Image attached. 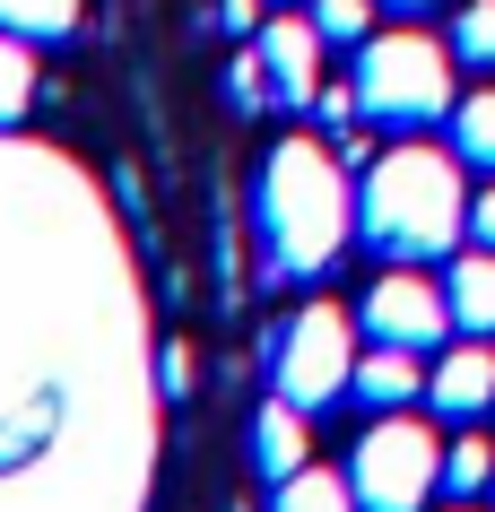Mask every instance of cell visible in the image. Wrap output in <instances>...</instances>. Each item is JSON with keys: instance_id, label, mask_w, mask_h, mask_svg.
Returning a JSON list of instances; mask_svg holds the SVG:
<instances>
[{"instance_id": "1", "label": "cell", "mask_w": 495, "mask_h": 512, "mask_svg": "<svg viewBox=\"0 0 495 512\" xmlns=\"http://www.w3.org/2000/svg\"><path fill=\"white\" fill-rule=\"evenodd\" d=\"M252 217H261V252H270L278 278H322L348 252V226H357L348 157L322 148V139H278L270 157H261Z\"/></svg>"}, {"instance_id": "2", "label": "cell", "mask_w": 495, "mask_h": 512, "mask_svg": "<svg viewBox=\"0 0 495 512\" xmlns=\"http://www.w3.org/2000/svg\"><path fill=\"white\" fill-rule=\"evenodd\" d=\"M357 235L383 252V261H435V252H461L469 235V191H461V157L452 148H426V139H400L365 165L357 183Z\"/></svg>"}, {"instance_id": "3", "label": "cell", "mask_w": 495, "mask_h": 512, "mask_svg": "<svg viewBox=\"0 0 495 512\" xmlns=\"http://www.w3.org/2000/svg\"><path fill=\"white\" fill-rule=\"evenodd\" d=\"M452 44L417 27L365 35L357 44V113L383 122V131H426V122H452Z\"/></svg>"}, {"instance_id": "4", "label": "cell", "mask_w": 495, "mask_h": 512, "mask_svg": "<svg viewBox=\"0 0 495 512\" xmlns=\"http://www.w3.org/2000/svg\"><path fill=\"white\" fill-rule=\"evenodd\" d=\"M435 486H443L435 426L409 417V408H383L357 434V452H348V495H357V512H426Z\"/></svg>"}, {"instance_id": "5", "label": "cell", "mask_w": 495, "mask_h": 512, "mask_svg": "<svg viewBox=\"0 0 495 512\" xmlns=\"http://www.w3.org/2000/svg\"><path fill=\"white\" fill-rule=\"evenodd\" d=\"M357 313H339V304H304V313H287V330H278L270 348V391L278 400H296L304 417L330 400H348V382H357Z\"/></svg>"}, {"instance_id": "6", "label": "cell", "mask_w": 495, "mask_h": 512, "mask_svg": "<svg viewBox=\"0 0 495 512\" xmlns=\"http://www.w3.org/2000/svg\"><path fill=\"white\" fill-rule=\"evenodd\" d=\"M357 322H365V339H383V348H443L452 339V296H443V278H426L417 261H391L374 287H365V304H357Z\"/></svg>"}, {"instance_id": "7", "label": "cell", "mask_w": 495, "mask_h": 512, "mask_svg": "<svg viewBox=\"0 0 495 512\" xmlns=\"http://www.w3.org/2000/svg\"><path fill=\"white\" fill-rule=\"evenodd\" d=\"M426 408L435 417H452V426H478L495 408V339H452V348L435 356V374H426Z\"/></svg>"}, {"instance_id": "8", "label": "cell", "mask_w": 495, "mask_h": 512, "mask_svg": "<svg viewBox=\"0 0 495 512\" xmlns=\"http://www.w3.org/2000/svg\"><path fill=\"white\" fill-rule=\"evenodd\" d=\"M252 53H261V70H270L278 105H313V96H322V53H330V44H322L313 18H261Z\"/></svg>"}, {"instance_id": "9", "label": "cell", "mask_w": 495, "mask_h": 512, "mask_svg": "<svg viewBox=\"0 0 495 512\" xmlns=\"http://www.w3.org/2000/svg\"><path fill=\"white\" fill-rule=\"evenodd\" d=\"M348 400H365L374 417L383 408H409V400H426V365H417V348H374L357 356V382H348Z\"/></svg>"}, {"instance_id": "10", "label": "cell", "mask_w": 495, "mask_h": 512, "mask_svg": "<svg viewBox=\"0 0 495 512\" xmlns=\"http://www.w3.org/2000/svg\"><path fill=\"white\" fill-rule=\"evenodd\" d=\"M252 469L270 486H287L296 469H313V443H304V408L296 400H270L261 417H252Z\"/></svg>"}, {"instance_id": "11", "label": "cell", "mask_w": 495, "mask_h": 512, "mask_svg": "<svg viewBox=\"0 0 495 512\" xmlns=\"http://www.w3.org/2000/svg\"><path fill=\"white\" fill-rule=\"evenodd\" d=\"M443 296H452V322H461L469 339H495V243H469V252H452Z\"/></svg>"}, {"instance_id": "12", "label": "cell", "mask_w": 495, "mask_h": 512, "mask_svg": "<svg viewBox=\"0 0 495 512\" xmlns=\"http://www.w3.org/2000/svg\"><path fill=\"white\" fill-rule=\"evenodd\" d=\"M79 9L87 0H0V27L27 35V44H70L79 35Z\"/></svg>"}, {"instance_id": "13", "label": "cell", "mask_w": 495, "mask_h": 512, "mask_svg": "<svg viewBox=\"0 0 495 512\" xmlns=\"http://www.w3.org/2000/svg\"><path fill=\"white\" fill-rule=\"evenodd\" d=\"M452 157L478 165V174H495V87H478V96L452 105Z\"/></svg>"}, {"instance_id": "14", "label": "cell", "mask_w": 495, "mask_h": 512, "mask_svg": "<svg viewBox=\"0 0 495 512\" xmlns=\"http://www.w3.org/2000/svg\"><path fill=\"white\" fill-rule=\"evenodd\" d=\"M443 486H452V495H487L495 486V443L487 434H452V443H443Z\"/></svg>"}, {"instance_id": "15", "label": "cell", "mask_w": 495, "mask_h": 512, "mask_svg": "<svg viewBox=\"0 0 495 512\" xmlns=\"http://www.w3.org/2000/svg\"><path fill=\"white\" fill-rule=\"evenodd\" d=\"M443 44H452V61H469V70H495V0H461Z\"/></svg>"}, {"instance_id": "16", "label": "cell", "mask_w": 495, "mask_h": 512, "mask_svg": "<svg viewBox=\"0 0 495 512\" xmlns=\"http://www.w3.org/2000/svg\"><path fill=\"white\" fill-rule=\"evenodd\" d=\"M270 512H357V495H348V478H330V469H296V478L278 486Z\"/></svg>"}, {"instance_id": "17", "label": "cell", "mask_w": 495, "mask_h": 512, "mask_svg": "<svg viewBox=\"0 0 495 512\" xmlns=\"http://www.w3.org/2000/svg\"><path fill=\"white\" fill-rule=\"evenodd\" d=\"M27 96H35V61H27V35H9L0 27V131L27 113Z\"/></svg>"}, {"instance_id": "18", "label": "cell", "mask_w": 495, "mask_h": 512, "mask_svg": "<svg viewBox=\"0 0 495 512\" xmlns=\"http://www.w3.org/2000/svg\"><path fill=\"white\" fill-rule=\"evenodd\" d=\"M304 18L322 27V44H365L374 35V0H304Z\"/></svg>"}, {"instance_id": "19", "label": "cell", "mask_w": 495, "mask_h": 512, "mask_svg": "<svg viewBox=\"0 0 495 512\" xmlns=\"http://www.w3.org/2000/svg\"><path fill=\"white\" fill-rule=\"evenodd\" d=\"M226 96H235V105H244V113L278 105V96H270V70H261V53H252V44H244V53H235V70H226Z\"/></svg>"}, {"instance_id": "20", "label": "cell", "mask_w": 495, "mask_h": 512, "mask_svg": "<svg viewBox=\"0 0 495 512\" xmlns=\"http://www.w3.org/2000/svg\"><path fill=\"white\" fill-rule=\"evenodd\" d=\"M157 391H165V400L192 391V348H157Z\"/></svg>"}, {"instance_id": "21", "label": "cell", "mask_w": 495, "mask_h": 512, "mask_svg": "<svg viewBox=\"0 0 495 512\" xmlns=\"http://www.w3.org/2000/svg\"><path fill=\"white\" fill-rule=\"evenodd\" d=\"M469 243H495V183L469 191Z\"/></svg>"}, {"instance_id": "22", "label": "cell", "mask_w": 495, "mask_h": 512, "mask_svg": "<svg viewBox=\"0 0 495 512\" xmlns=\"http://www.w3.org/2000/svg\"><path fill=\"white\" fill-rule=\"evenodd\" d=\"M226 35H261V0H218Z\"/></svg>"}, {"instance_id": "23", "label": "cell", "mask_w": 495, "mask_h": 512, "mask_svg": "<svg viewBox=\"0 0 495 512\" xmlns=\"http://www.w3.org/2000/svg\"><path fill=\"white\" fill-rule=\"evenodd\" d=\"M383 9H435V0H383Z\"/></svg>"}, {"instance_id": "24", "label": "cell", "mask_w": 495, "mask_h": 512, "mask_svg": "<svg viewBox=\"0 0 495 512\" xmlns=\"http://www.w3.org/2000/svg\"><path fill=\"white\" fill-rule=\"evenodd\" d=\"M452 512H469V495H461V504H452Z\"/></svg>"}]
</instances>
